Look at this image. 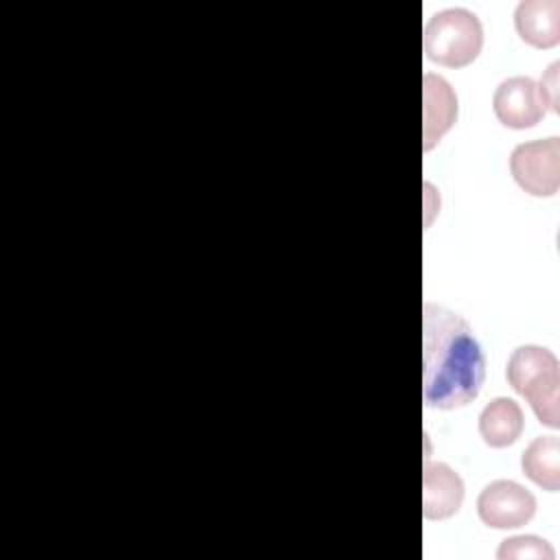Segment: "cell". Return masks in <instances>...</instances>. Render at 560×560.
<instances>
[{
  "label": "cell",
  "instance_id": "cell-1",
  "mask_svg": "<svg viewBox=\"0 0 560 560\" xmlns=\"http://www.w3.org/2000/svg\"><path fill=\"white\" fill-rule=\"evenodd\" d=\"M486 359L470 326L453 311L422 306V398L427 407L457 409L475 400Z\"/></svg>",
  "mask_w": 560,
  "mask_h": 560
},
{
  "label": "cell",
  "instance_id": "cell-6",
  "mask_svg": "<svg viewBox=\"0 0 560 560\" xmlns=\"http://www.w3.org/2000/svg\"><path fill=\"white\" fill-rule=\"evenodd\" d=\"M492 109L501 125L510 129H527L545 116L547 105L532 77H510L494 90Z\"/></svg>",
  "mask_w": 560,
  "mask_h": 560
},
{
  "label": "cell",
  "instance_id": "cell-5",
  "mask_svg": "<svg viewBox=\"0 0 560 560\" xmlns=\"http://www.w3.org/2000/svg\"><path fill=\"white\" fill-rule=\"evenodd\" d=\"M536 512L534 494L516 481L497 479L488 483L477 499L479 518L494 529H514L525 525Z\"/></svg>",
  "mask_w": 560,
  "mask_h": 560
},
{
  "label": "cell",
  "instance_id": "cell-4",
  "mask_svg": "<svg viewBox=\"0 0 560 560\" xmlns=\"http://www.w3.org/2000/svg\"><path fill=\"white\" fill-rule=\"evenodd\" d=\"M514 182L534 197H551L560 186V138L521 142L510 153Z\"/></svg>",
  "mask_w": 560,
  "mask_h": 560
},
{
  "label": "cell",
  "instance_id": "cell-2",
  "mask_svg": "<svg viewBox=\"0 0 560 560\" xmlns=\"http://www.w3.org/2000/svg\"><path fill=\"white\" fill-rule=\"evenodd\" d=\"M505 376L512 389L532 405L540 424L560 427V372L551 350L532 343L516 348L508 359Z\"/></svg>",
  "mask_w": 560,
  "mask_h": 560
},
{
  "label": "cell",
  "instance_id": "cell-12",
  "mask_svg": "<svg viewBox=\"0 0 560 560\" xmlns=\"http://www.w3.org/2000/svg\"><path fill=\"white\" fill-rule=\"evenodd\" d=\"M499 560H553V547L538 536H512L505 538L497 551Z\"/></svg>",
  "mask_w": 560,
  "mask_h": 560
},
{
  "label": "cell",
  "instance_id": "cell-13",
  "mask_svg": "<svg viewBox=\"0 0 560 560\" xmlns=\"http://www.w3.org/2000/svg\"><path fill=\"white\" fill-rule=\"evenodd\" d=\"M558 68H560V63L553 61V63L547 68V72L542 74L540 83H538V92H540L545 105H547L551 112H556V114L560 112V107H558Z\"/></svg>",
  "mask_w": 560,
  "mask_h": 560
},
{
  "label": "cell",
  "instance_id": "cell-10",
  "mask_svg": "<svg viewBox=\"0 0 560 560\" xmlns=\"http://www.w3.org/2000/svg\"><path fill=\"white\" fill-rule=\"evenodd\" d=\"M523 411L512 398H492L479 413V435L492 448L510 446L523 431Z\"/></svg>",
  "mask_w": 560,
  "mask_h": 560
},
{
  "label": "cell",
  "instance_id": "cell-3",
  "mask_svg": "<svg viewBox=\"0 0 560 560\" xmlns=\"http://www.w3.org/2000/svg\"><path fill=\"white\" fill-rule=\"evenodd\" d=\"M427 59L462 68L477 59L483 46V28L479 18L462 7H451L433 13L424 26L422 37Z\"/></svg>",
  "mask_w": 560,
  "mask_h": 560
},
{
  "label": "cell",
  "instance_id": "cell-11",
  "mask_svg": "<svg viewBox=\"0 0 560 560\" xmlns=\"http://www.w3.org/2000/svg\"><path fill=\"white\" fill-rule=\"evenodd\" d=\"M523 472L540 488L558 492L560 488V440L556 435H538L529 442L521 457Z\"/></svg>",
  "mask_w": 560,
  "mask_h": 560
},
{
  "label": "cell",
  "instance_id": "cell-7",
  "mask_svg": "<svg viewBox=\"0 0 560 560\" xmlns=\"http://www.w3.org/2000/svg\"><path fill=\"white\" fill-rule=\"evenodd\" d=\"M464 501V481L448 464H424L422 514L429 521L453 516Z\"/></svg>",
  "mask_w": 560,
  "mask_h": 560
},
{
  "label": "cell",
  "instance_id": "cell-9",
  "mask_svg": "<svg viewBox=\"0 0 560 560\" xmlns=\"http://www.w3.org/2000/svg\"><path fill=\"white\" fill-rule=\"evenodd\" d=\"M514 26L523 42L534 48H551L560 42V2L523 0L514 11Z\"/></svg>",
  "mask_w": 560,
  "mask_h": 560
},
{
  "label": "cell",
  "instance_id": "cell-8",
  "mask_svg": "<svg viewBox=\"0 0 560 560\" xmlns=\"http://www.w3.org/2000/svg\"><path fill=\"white\" fill-rule=\"evenodd\" d=\"M422 116H424V129H422V147L429 151L440 138L453 127L457 118V96L446 79L424 72L422 77Z\"/></svg>",
  "mask_w": 560,
  "mask_h": 560
}]
</instances>
